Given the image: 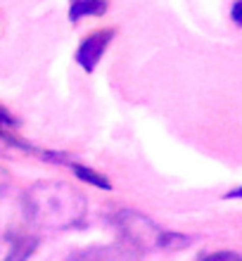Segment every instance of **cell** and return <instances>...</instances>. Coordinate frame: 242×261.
<instances>
[{"mask_svg":"<svg viewBox=\"0 0 242 261\" xmlns=\"http://www.w3.org/2000/svg\"><path fill=\"white\" fill-rule=\"evenodd\" d=\"M17 126H19L17 117H12V114L0 105V133H3V130H10V128H17Z\"/></svg>","mask_w":242,"mask_h":261,"instance_id":"30bf717a","label":"cell"},{"mask_svg":"<svg viewBox=\"0 0 242 261\" xmlns=\"http://www.w3.org/2000/svg\"><path fill=\"white\" fill-rule=\"evenodd\" d=\"M7 247H10V252H7L5 261H29L31 254L38 249V240L34 235H26V233L14 235V230H10L7 233Z\"/></svg>","mask_w":242,"mask_h":261,"instance_id":"5b68a950","label":"cell"},{"mask_svg":"<svg viewBox=\"0 0 242 261\" xmlns=\"http://www.w3.org/2000/svg\"><path fill=\"white\" fill-rule=\"evenodd\" d=\"M230 19L242 29V0H235V3H233V7H230Z\"/></svg>","mask_w":242,"mask_h":261,"instance_id":"8fae6325","label":"cell"},{"mask_svg":"<svg viewBox=\"0 0 242 261\" xmlns=\"http://www.w3.org/2000/svg\"><path fill=\"white\" fill-rule=\"evenodd\" d=\"M226 199H242V186L235 188V190H230V193H226Z\"/></svg>","mask_w":242,"mask_h":261,"instance_id":"7c38bea8","label":"cell"},{"mask_svg":"<svg viewBox=\"0 0 242 261\" xmlns=\"http://www.w3.org/2000/svg\"><path fill=\"white\" fill-rule=\"evenodd\" d=\"M110 10V0H69V21L76 24L83 17H102Z\"/></svg>","mask_w":242,"mask_h":261,"instance_id":"8992f818","label":"cell"},{"mask_svg":"<svg viewBox=\"0 0 242 261\" xmlns=\"http://www.w3.org/2000/svg\"><path fill=\"white\" fill-rule=\"evenodd\" d=\"M69 169L81 183H86V186H93V188H97V190H104V193L114 190V188H112V180L107 178V176H102V173H97L95 169H90V166H83V164H78V162H71Z\"/></svg>","mask_w":242,"mask_h":261,"instance_id":"52a82bcc","label":"cell"},{"mask_svg":"<svg viewBox=\"0 0 242 261\" xmlns=\"http://www.w3.org/2000/svg\"><path fill=\"white\" fill-rule=\"evenodd\" d=\"M83 206H86V199L64 183L31 186L24 195L26 219L43 226H74L83 216Z\"/></svg>","mask_w":242,"mask_h":261,"instance_id":"6da1fadb","label":"cell"},{"mask_svg":"<svg viewBox=\"0 0 242 261\" xmlns=\"http://www.w3.org/2000/svg\"><path fill=\"white\" fill-rule=\"evenodd\" d=\"M190 242H193V238H187V235H183V233L159 230V233H157V238H154V247L171 249V252H176V249H185Z\"/></svg>","mask_w":242,"mask_h":261,"instance_id":"ba28073f","label":"cell"},{"mask_svg":"<svg viewBox=\"0 0 242 261\" xmlns=\"http://www.w3.org/2000/svg\"><path fill=\"white\" fill-rule=\"evenodd\" d=\"M117 226L121 230V235H124V240L131 242L133 247L138 249L143 245H150V242L154 245V238L162 230L154 221H150L147 216H143L138 212H131V209H121L117 214Z\"/></svg>","mask_w":242,"mask_h":261,"instance_id":"3957f363","label":"cell"},{"mask_svg":"<svg viewBox=\"0 0 242 261\" xmlns=\"http://www.w3.org/2000/svg\"><path fill=\"white\" fill-rule=\"evenodd\" d=\"M67 261H140V249L131 242L119 240L110 245H95V247L78 249Z\"/></svg>","mask_w":242,"mask_h":261,"instance_id":"277c9868","label":"cell"},{"mask_svg":"<svg viewBox=\"0 0 242 261\" xmlns=\"http://www.w3.org/2000/svg\"><path fill=\"white\" fill-rule=\"evenodd\" d=\"M114 36H117V29L114 27H107V29H97L93 34H88L78 43L76 53H74V62L86 71V74H93L102 60V55L107 53L110 48V43L114 41Z\"/></svg>","mask_w":242,"mask_h":261,"instance_id":"7a4b0ae2","label":"cell"},{"mask_svg":"<svg viewBox=\"0 0 242 261\" xmlns=\"http://www.w3.org/2000/svg\"><path fill=\"white\" fill-rule=\"evenodd\" d=\"M200 261H242V256L237 252H228V249H221V252H211V254H204Z\"/></svg>","mask_w":242,"mask_h":261,"instance_id":"9c48e42d","label":"cell"}]
</instances>
